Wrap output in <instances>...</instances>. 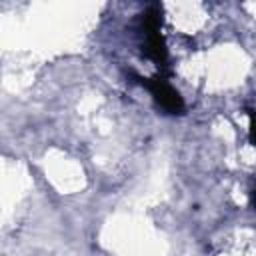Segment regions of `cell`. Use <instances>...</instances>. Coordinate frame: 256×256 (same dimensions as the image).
Returning <instances> with one entry per match:
<instances>
[{
  "label": "cell",
  "mask_w": 256,
  "mask_h": 256,
  "mask_svg": "<svg viewBox=\"0 0 256 256\" xmlns=\"http://www.w3.org/2000/svg\"><path fill=\"white\" fill-rule=\"evenodd\" d=\"M250 142L256 146V114L250 112Z\"/></svg>",
  "instance_id": "7a4b0ae2"
},
{
  "label": "cell",
  "mask_w": 256,
  "mask_h": 256,
  "mask_svg": "<svg viewBox=\"0 0 256 256\" xmlns=\"http://www.w3.org/2000/svg\"><path fill=\"white\" fill-rule=\"evenodd\" d=\"M150 94L154 96L156 104L166 112V114H184L186 106L182 96L164 80V78H146V82H142Z\"/></svg>",
  "instance_id": "6da1fadb"
},
{
  "label": "cell",
  "mask_w": 256,
  "mask_h": 256,
  "mask_svg": "<svg viewBox=\"0 0 256 256\" xmlns=\"http://www.w3.org/2000/svg\"><path fill=\"white\" fill-rule=\"evenodd\" d=\"M252 204H254V208H256V190L252 192Z\"/></svg>",
  "instance_id": "3957f363"
}]
</instances>
